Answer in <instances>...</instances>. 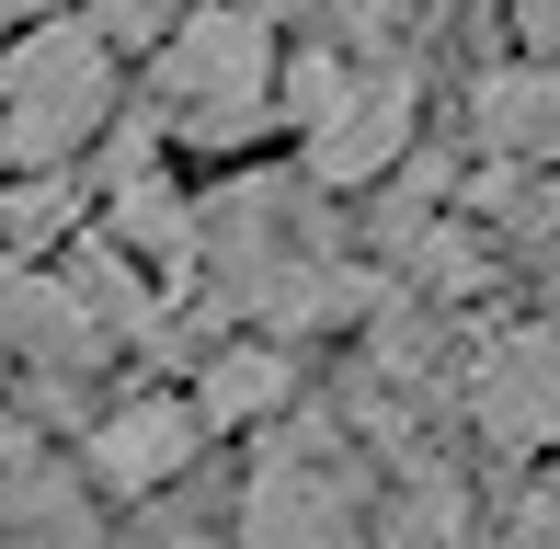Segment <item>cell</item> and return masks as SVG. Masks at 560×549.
<instances>
[{
	"label": "cell",
	"mask_w": 560,
	"mask_h": 549,
	"mask_svg": "<svg viewBox=\"0 0 560 549\" xmlns=\"http://www.w3.org/2000/svg\"><path fill=\"white\" fill-rule=\"evenodd\" d=\"M229 549H366V492H354V435L332 412L298 401L287 423H264V458L241 481Z\"/></svg>",
	"instance_id": "obj_3"
},
{
	"label": "cell",
	"mask_w": 560,
	"mask_h": 549,
	"mask_svg": "<svg viewBox=\"0 0 560 549\" xmlns=\"http://www.w3.org/2000/svg\"><path fill=\"white\" fill-rule=\"evenodd\" d=\"M184 12H195V0H81V23L115 46V58H149V46H161Z\"/></svg>",
	"instance_id": "obj_9"
},
{
	"label": "cell",
	"mask_w": 560,
	"mask_h": 549,
	"mask_svg": "<svg viewBox=\"0 0 560 549\" xmlns=\"http://www.w3.org/2000/svg\"><path fill=\"white\" fill-rule=\"evenodd\" d=\"M46 12H81V0H12V23H46Z\"/></svg>",
	"instance_id": "obj_10"
},
{
	"label": "cell",
	"mask_w": 560,
	"mask_h": 549,
	"mask_svg": "<svg viewBox=\"0 0 560 549\" xmlns=\"http://www.w3.org/2000/svg\"><path fill=\"white\" fill-rule=\"evenodd\" d=\"M195 423L207 435H264V423H287L298 401H310V378H298V343H275V332H229L207 366H195Z\"/></svg>",
	"instance_id": "obj_7"
},
{
	"label": "cell",
	"mask_w": 560,
	"mask_h": 549,
	"mask_svg": "<svg viewBox=\"0 0 560 549\" xmlns=\"http://www.w3.org/2000/svg\"><path fill=\"white\" fill-rule=\"evenodd\" d=\"M126 115V58L81 12L12 23L0 46V172H69Z\"/></svg>",
	"instance_id": "obj_1"
},
{
	"label": "cell",
	"mask_w": 560,
	"mask_h": 549,
	"mask_svg": "<svg viewBox=\"0 0 560 549\" xmlns=\"http://www.w3.org/2000/svg\"><path fill=\"white\" fill-rule=\"evenodd\" d=\"M264 81H275V23H252L241 0H195L149 46V127L172 149H229L264 127Z\"/></svg>",
	"instance_id": "obj_2"
},
{
	"label": "cell",
	"mask_w": 560,
	"mask_h": 549,
	"mask_svg": "<svg viewBox=\"0 0 560 549\" xmlns=\"http://www.w3.org/2000/svg\"><path fill=\"white\" fill-rule=\"evenodd\" d=\"M469 149L492 172H538L560 149V81H549V58H480L469 69Z\"/></svg>",
	"instance_id": "obj_8"
},
{
	"label": "cell",
	"mask_w": 560,
	"mask_h": 549,
	"mask_svg": "<svg viewBox=\"0 0 560 549\" xmlns=\"http://www.w3.org/2000/svg\"><path fill=\"white\" fill-rule=\"evenodd\" d=\"M0 46H12V0H0Z\"/></svg>",
	"instance_id": "obj_11"
},
{
	"label": "cell",
	"mask_w": 560,
	"mask_h": 549,
	"mask_svg": "<svg viewBox=\"0 0 560 549\" xmlns=\"http://www.w3.org/2000/svg\"><path fill=\"white\" fill-rule=\"evenodd\" d=\"M207 423H195L184 389H126V401H104L81 423V492L92 504H161V492H184L195 469H207Z\"/></svg>",
	"instance_id": "obj_5"
},
{
	"label": "cell",
	"mask_w": 560,
	"mask_h": 549,
	"mask_svg": "<svg viewBox=\"0 0 560 549\" xmlns=\"http://www.w3.org/2000/svg\"><path fill=\"white\" fill-rule=\"evenodd\" d=\"M412 138H423V69L412 58H354L343 104L298 138V184L310 195H366L412 161Z\"/></svg>",
	"instance_id": "obj_4"
},
{
	"label": "cell",
	"mask_w": 560,
	"mask_h": 549,
	"mask_svg": "<svg viewBox=\"0 0 560 549\" xmlns=\"http://www.w3.org/2000/svg\"><path fill=\"white\" fill-rule=\"evenodd\" d=\"M457 412H469V435L492 446V458H515V469H526V458L560 435V343L538 332V320H515V332L469 343Z\"/></svg>",
	"instance_id": "obj_6"
}]
</instances>
